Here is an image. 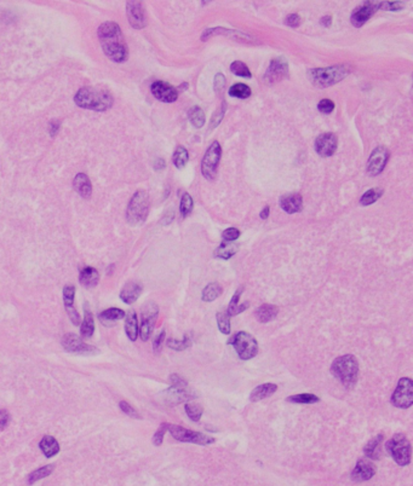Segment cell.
Returning <instances> with one entry per match:
<instances>
[{
	"label": "cell",
	"instance_id": "cell-1",
	"mask_svg": "<svg viewBox=\"0 0 413 486\" xmlns=\"http://www.w3.org/2000/svg\"><path fill=\"white\" fill-rule=\"evenodd\" d=\"M97 35L104 55L113 62L123 63L128 59L129 50L120 27L115 22H104L99 26Z\"/></svg>",
	"mask_w": 413,
	"mask_h": 486
},
{
	"label": "cell",
	"instance_id": "cell-2",
	"mask_svg": "<svg viewBox=\"0 0 413 486\" xmlns=\"http://www.w3.org/2000/svg\"><path fill=\"white\" fill-rule=\"evenodd\" d=\"M74 102L78 107L95 111L110 109L114 98L109 91L101 87H83L77 92Z\"/></svg>",
	"mask_w": 413,
	"mask_h": 486
},
{
	"label": "cell",
	"instance_id": "cell-3",
	"mask_svg": "<svg viewBox=\"0 0 413 486\" xmlns=\"http://www.w3.org/2000/svg\"><path fill=\"white\" fill-rule=\"evenodd\" d=\"M331 373L343 386L352 388L358 382L359 363L352 355H344L336 358L331 365Z\"/></svg>",
	"mask_w": 413,
	"mask_h": 486
},
{
	"label": "cell",
	"instance_id": "cell-4",
	"mask_svg": "<svg viewBox=\"0 0 413 486\" xmlns=\"http://www.w3.org/2000/svg\"><path fill=\"white\" fill-rule=\"evenodd\" d=\"M351 72V68L345 64L332 65L327 68H318L312 69L308 73V77L312 84L316 87L325 89V87L332 86L334 84L339 83L348 77Z\"/></svg>",
	"mask_w": 413,
	"mask_h": 486
},
{
	"label": "cell",
	"instance_id": "cell-5",
	"mask_svg": "<svg viewBox=\"0 0 413 486\" xmlns=\"http://www.w3.org/2000/svg\"><path fill=\"white\" fill-rule=\"evenodd\" d=\"M149 212V196L143 190L135 192L126 211V219L131 225H140L146 222Z\"/></svg>",
	"mask_w": 413,
	"mask_h": 486
},
{
	"label": "cell",
	"instance_id": "cell-6",
	"mask_svg": "<svg viewBox=\"0 0 413 486\" xmlns=\"http://www.w3.org/2000/svg\"><path fill=\"white\" fill-rule=\"evenodd\" d=\"M385 448H387V451L391 455V457L394 458V461L396 462L399 466L405 467L407 464H409V462H411L412 449L411 443H409V440L407 439L406 436H403V434L401 433L394 434L393 438H391L390 440H388L387 444H385Z\"/></svg>",
	"mask_w": 413,
	"mask_h": 486
},
{
	"label": "cell",
	"instance_id": "cell-7",
	"mask_svg": "<svg viewBox=\"0 0 413 486\" xmlns=\"http://www.w3.org/2000/svg\"><path fill=\"white\" fill-rule=\"evenodd\" d=\"M229 343L234 346L238 356L243 361H249V359L256 357L258 353L257 341L251 334L246 333V331H239L235 334L229 341Z\"/></svg>",
	"mask_w": 413,
	"mask_h": 486
},
{
	"label": "cell",
	"instance_id": "cell-8",
	"mask_svg": "<svg viewBox=\"0 0 413 486\" xmlns=\"http://www.w3.org/2000/svg\"><path fill=\"white\" fill-rule=\"evenodd\" d=\"M167 431L179 442L194 443L198 444V445H210V444L215 443V438L206 436V434L200 433V432L189 431L177 425H168Z\"/></svg>",
	"mask_w": 413,
	"mask_h": 486
},
{
	"label": "cell",
	"instance_id": "cell-9",
	"mask_svg": "<svg viewBox=\"0 0 413 486\" xmlns=\"http://www.w3.org/2000/svg\"><path fill=\"white\" fill-rule=\"evenodd\" d=\"M222 158V148L218 142H213L205 153L203 162H201V172L206 179L212 180L216 177L218 170L219 161Z\"/></svg>",
	"mask_w": 413,
	"mask_h": 486
},
{
	"label": "cell",
	"instance_id": "cell-10",
	"mask_svg": "<svg viewBox=\"0 0 413 486\" xmlns=\"http://www.w3.org/2000/svg\"><path fill=\"white\" fill-rule=\"evenodd\" d=\"M391 404L399 409H408L413 404V382L409 377H401L391 394Z\"/></svg>",
	"mask_w": 413,
	"mask_h": 486
},
{
	"label": "cell",
	"instance_id": "cell-11",
	"mask_svg": "<svg viewBox=\"0 0 413 486\" xmlns=\"http://www.w3.org/2000/svg\"><path fill=\"white\" fill-rule=\"evenodd\" d=\"M159 315V307L154 303L146 304L142 309V321H141V327L138 329V335L141 336L142 341H148L150 335H152L153 328H154L155 321Z\"/></svg>",
	"mask_w": 413,
	"mask_h": 486
},
{
	"label": "cell",
	"instance_id": "cell-12",
	"mask_svg": "<svg viewBox=\"0 0 413 486\" xmlns=\"http://www.w3.org/2000/svg\"><path fill=\"white\" fill-rule=\"evenodd\" d=\"M288 75V63L284 57H278V58L271 59L269 67L264 74V83L273 85V84L279 83L282 79H285Z\"/></svg>",
	"mask_w": 413,
	"mask_h": 486
},
{
	"label": "cell",
	"instance_id": "cell-13",
	"mask_svg": "<svg viewBox=\"0 0 413 486\" xmlns=\"http://www.w3.org/2000/svg\"><path fill=\"white\" fill-rule=\"evenodd\" d=\"M61 343L63 349L68 352L80 353V355H93V353L98 352V350L96 349L95 346L87 345L86 342H84L81 337L75 334H66L65 336L62 337Z\"/></svg>",
	"mask_w": 413,
	"mask_h": 486
},
{
	"label": "cell",
	"instance_id": "cell-14",
	"mask_svg": "<svg viewBox=\"0 0 413 486\" xmlns=\"http://www.w3.org/2000/svg\"><path fill=\"white\" fill-rule=\"evenodd\" d=\"M379 10V2H364L360 7L352 11L350 21L351 25L357 28L363 27L371 17Z\"/></svg>",
	"mask_w": 413,
	"mask_h": 486
},
{
	"label": "cell",
	"instance_id": "cell-15",
	"mask_svg": "<svg viewBox=\"0 0 413 486\" xmlns=\"http://www.w3.org/2000/svg\"><path fill=\"white\" fill-rule=\"evenodd\" d=\"M389 160V152L387 148L384 147H377L372 153L367 162V172L370 176H377V174L382 173L384 170L385 165H387Z\"/></svg>",
	"mask_w": 413,
	"mask_h": 486
},
{
	"label": "cell",
	"instance_id": "cell-16",
	"mask_svg": "<svg viewBox=\"0 0 413 486\" xmlns=\"http://www.w3.org/2000/svg\"><path fill=\"white\" fill-rule=\"evenodd\" d=\"M130 25L135 29H142L147 26V15L141 2H128L126 4Z\"/></svg>",
	"mask_w": 413,
	"mask_h": 486
},
{
	"label": "cell",
	"instance_id": "cell-17",
	"mask_svg": "<svg viewBox=\"0 0 413 486\" xmlns=\"http://www.w3.org/2000/svg\"><path fill=\"white\" fill-rule=\"evenodd\" d=\"M337 146H338V140L337 135L333 133H322L316 138L315 141V150L319 155L322 158H328L332 156L336 152Z\"/></svg>",
	"mask_w": 413,
	"mask_h": 486
},
{
	"label": "cell",
	"instance_id": "cell-18",
	"mask_svg": "<svg viewBox=\"0 0 413 486\" xmlns=\"http://www.w3.org/2000/svg\"><path fill=\"white\" fill-rule=\"evenodd\" d=\"M150 90H152L153 96L156 99H159L160 102H165V103H172L179 98L177 90L173 86H171L170 84L165 83V81H155L150 86Z\"/></svg>",
	"mask_w": 413,
	"mask_h": 486
},
{
	"label": "cell",
	"instance_id": "cell-19",
	"mask_svg": "<svg viewBox=\"0 0 413 486\" xmlns=\"http://www.w3.org/2000/svg\"><path fill=\"white\" fill-rule=\"evenodd\" d=\"M74 297H75V287L69 285L63 288V301H65V307L67 311L69 318L73 322L74 325L80 324V316L77 312L74 307Z\"/></svg>",
	"mask_w": 413,
	"mask_h": 486
},
{
	"label": "cell",
	"instance_id": "cell-20",
	"mask_svg": "<svg viewBox=\"0 0 413 486\" xmlns=\"http://www.w3.org/2000/svg\"><path fill=\"white\" fill-rule=\"evenodd\" d=\"M376 474V468L366 460H359L357 466L351 472V480L354 481H366Z\"/></svg>",
	"mask_w": 413,
	"mask_h": 486
},
{
	"label": "cell",
	"instance_id": "cell-21",
	"mask_svg": "<svg viewBox=\"0 0 413 486\" xmlns=\"http://www.w3.org/2000/svg\"><path fill=\"white\" fill-rule=\"evenodd\" d=\"M280 206L286 213L293 214L302 211L303 198L301 194H288L280 198Z\"/></svg>",
	"mask_w": 413,
	"mask_h": 486
},
{
	"label": "cell",
	"instance_id": "cell-22",
	"mask_svg": "<svg viewBox=\"0 0 413 486\" xmlns=\"http://www.w3.org/2000/svg\"><path fill=\"white\" fill-rule=\"evenodd\" d=\"M142 286L137 282H128L120 293V299L125 304H132L140 298L141 293H142Z\"/></svg>",
	"mask_w": 413,
	"mask_h": 486
},
{
	"label": "cell",
	"instance_id": "cell-23",
	"mask_svg": "<svg viewBox=\"0 0 413 486\" xmlns=\"http://www.w3.org/2000/svg\"><path fill=\"white\" fill-rule=\"evenodd\" d=\"M73 186L75 191H77L80 196H83L84 198L90 197L92 194L91 182H90L89 177H87L85 173H79L75 176Z\"/></svg>",
	"mask_w": 413,
	"mask_h": 486
},
{
	"label": "cell",
	"instance_id": "cell-24",
	"mask_svg": "<svg viewBox=\"0 0 413 486\" xmlns=\"http://www.w3.org/2000/svg\"><path fill=\"white\" fill-rule=\"evenodd\" d=\"M383 440H384V436H383L382 433L378 434V436L373 437L372 439L365 445L364 448L365 456L371 458V460H379V457H381V445Z\"/></svg>",
	"mask_w": 413,
	"mask_h": 486
},
{
	"label": "cell",
	"instance_id": "cell-25",
	"mask_svg": "<svg viewBox=\"0 0 413 486\" xmlns=\"http://www.w3.org/2000/svg\"><path fill=\"white\" fill-rule=\"evenodd\" d=\"M276 389H278V386H276L275 383H263V385L257 386V387L253 389L251 395H250V400H263L265 398L270 397V395L275 393Z\"/></svg>",
	"mask_w": 413,
	"mask_h": 486
},
{
	"label": "cell",
	"instance_id": "cell-26",
	"mask_svg": "<svg viewBox=\"0 0 413 486\" xmlns=\"http://www.w3.org/2000/svg\"><path fill=\"white\" fill-rule=\"evenodd\" d=\"M279 309L275 305L264 304L256 310V317H257V319L261 323H268L276 318Z\"/></svg>",
	"mask_w": 413,
	"mask_h": 486
},
{
	"label": "cell",
	"instance_id": "cell-27",
	"mask_svg": "<svg viewBox=\"0 0 413 486\" xmlns=\"http://www.w3.org/2000/svg\"><path fill=\"white\" fill-rule=\"evenodd\" d=\"M39 448H40L41 451H43L45 457L47 458L53 457V456L60 452L58 442L51 436H45L43 439L40 440V443H39Z\"/></svg>",
	"mask_w": 413,
	"mask_h": 486
},
{
	"label": "cell",
	"instance_id": "cell-28",
	"mask_svg": "<svg viewBox=\"0 0 413 486\" xmlns=\"http://www.w3.org/2000/svg\"><path fill=\"white\" fill-rule=\"evenodd\" d=\"M79 281L84 287L92 288V287L97 286L99 281L98 271L93 267H84L79 274Z\"/></svg>",
	"mask_w": 413,
	"mask_h": 486
},
{
	"label": "cell",
	"instance_id": "cell-29",
	"mask_svg": "<svg viewBox=\"0 0 413 486\" xmlns=\"http://www.w3.org/2000/svg\"><path fill=\"white\" fill-rule=\"evenodd\" d=\"M126 316V313L123 310L116 309V307H111V309L104 310L98 315V319L104 325H111L114 322L123 319Z\"/></svg>",
	"mask_w": 413,
	"mask_h": 486
},
{
	"label": "cell",
	"instance_id": "cell-30",
	"mask_svg": "<svg viewBox=\"0 0 413 486\" xmlns=\"http://www.w3.org/2000/svg\"><path fill=\"white\" fill-rule=\"evenodd\" d=\"M126 317V322H125V331L128 337L131 341H136L138 337V321H137V315L134 310L129 311Z\"/></svg>",
	"mask_w": 413,
	"mask_h": 486
},
{
	"label": "cell",
	"instance_id": "cell-31",
	"mask_svg": "<svg viewBox=\"0 0 413 486\" xmlns=\"http://www.w3.org/2000/svg\"><path fill=\"white\" fill-rule=\"evenodd\" d=\"M84 309H85V317H84V321L81 323L80 335L83 337H91L93 331H95V321H93L92 312L90 309H87V304H85Z\"/></svg>",
	"mask_w": 413,
	"mask_h": 486
},
{
	"label": "cell",
	"instance_id": "cell-32",
	"mask_svg": "<svg viewBox=\"0 0 413 486\" xmlns=\"http://www.w3.org/2000/svg\"><path fill=\"white\" fill-rule=\"evenodd\" d=\"M166 399L171 401V404H179L181 401H186L189 400L192 398V394L189 393L188 391H186L185 388H177V387H171L168 388L166 392Z\"/></svg>",
	"mask_w": 413,
	"mask_h": 486
},
{
	"label": "cell",
	"instance_id": "cell-33",
	"mask_svg": "<svg viewBox=\"0 0 413 486\" xmlns=\"http://www.w3.org/2000/svg\"><path fill=\"white\" fill-rule=\"evenodd\" d=\"M238 249H239V246H238L237 243L223 242L222 244H219L218 248L215 250V256L216 258L228 260V259H230L231 256L238 252Z\"/></svg>",
	"mask_w": 413,
	"mask_h": 486
},
{
	"label": "cell",
	"instance_id": "cell-34",
	"mask_svg": "<svg viewBox=\"0 0 413 486\" xmlns=\"http://www.w3.org/2000/svg\"><path fill=\"white\" fill-rule=\"evenodd\" d=\"M222 287L217 283H210L204 288L203 294H201V299L205 303H211V301L216 300L219 295L222 294Z\"/></svg>",
	"mask_w": 413,
	"mask_h": 486
},
{
	"label": "cell",
	"instance_id": "cell-35",
	"mask_svg": "<svg viewBox=\"0 0 413 486\" xmlns=\"http://www.w3.org/2000/svg\"><path fill=\"white\" fill-rule=\"evenodd\" d=\"M229 96L234 98L246 99L251 96V89L245 84H235L229 89Z\"/></svg>",
	"mask_w": 413,
	"mask_h": 486
},
{
	"label": "cell",
	"instance_id": "cell-36",
	"mask_svg": "<svg viewBox=\"0 0 413 486\" xmlns=\"http://www.w3.org/2000/svg\"><path fill=\"white\" fill-rule=\"evenodd\" d=\"M188 115H189V120H191L192 125L194 126V127L197 128L203 127L205 123V113L201 108L193 107L192 109L189 110Z\"/></svg>",
	"mask_w": 413,
	"mask_h": 486
},
{
	"label": "cell",
	"instance_id": "cell-37",
	"mask_svg": "<svg viewBox=\"0 0 413 486\" xmlns=\"http://www.w3.org/2000/svg\"><path fill=\"white\" fill-rule=\"evenodd\" d=\"M53 469H55V466H53V464H47V466L39 468V469L34 470V472L29 475L28 482L29 484H34V482L38 481V480L46 478V476H49L50 474L53 472Z\"/></svg>",
	"mask_w": 413,
	"mask_h": 486
},
{
	"label": "cell",
	"instance_id": "cell-38",
	"mask_svg": "<svg viewBox=\"0 0 413 486\" xmlns=\"http://www.w3.org/2000/svg\"><path fill=\"white\" fill-rule=\"evenodd\" d=\"M382 195H383L382 189H370L367 190L363 196H361L360 203L363 204V206H370V204L375 203L377 200H379Z\"/></svg>",
	"mask_w": 413,
	"mask_h": 486
},
{
	"label": "cell",
	"instance_id": "cell-39",
	"mask_svg": "<svg viewBox=\"0 0 413 486\" xmlns=\"http://www.w3.org/2000/svg\"><path fill=\"white\" fill-rule=\"evenodd\" d=\"M319 400H320V398L316 397L315 394H310V393L296 394V395H291V397L287 398V401H291V403H298V404H314V403H318Z\"/></svg>",
	"mask_w": 413,
	"mask_h": 486
},
{
	"label": "cell",
	"instance_id": "cell-40",
	"mask_svg": "<svg viewBox=\"0 0 413 486\" xmlns=\"http://www.w3.org/2000/svg\"><path fill=\"white\" fill-rule=\"evenodd\" d=\"M185 409H186L187 415H188V418L192 419L193 421L195 422L201 419V416H203V412H204L203 407L197 403H192V401H188V403L186 404Z\"/></svg>",
	"mask_w": 413,
	"mask_h": 486
},
{
	"label": "cell",
	"instance_id": "cell-41",
	"mask_svg": "<svg viewBox=\"0 0 413 486\" xmlns=\"http://www.w3.org/2000/svg\"><path fill=\"white\" fill-rule=\"evenodd\" d=\"M189 160L188 152L185 147H179L173 154V164L177 168H183Z\"/></svg>",
	"mask_w": 413,
	"mask_h": 486
},
{
	"label": "cell",
	"instance_id": "cell-42",
	"mask_svg": "<svg viewBox=\"0 0 413 486\" xmlns=\"http://www.w3.org/2000/svg\"><path fill=\"white\" fill-rule=\"evenodd\" d=\"M230 71H231V73L238 75V77L247 78V79H250V78L252 77V74H251V72H250L249 67H247L245 63H243L241 61H235V62L231 63Z\"/></svg>",
	"mask_w": 413,
	"mask_h": 486
},
{
	"label": "cell",
	"instance_id": "cell-43",
	"mask_svg": "<svg viewBox=\"0 0 413 486\" xmlns=\"http://www.w3.org/2000/svg\"><path fill=\"white\" fill-rule=\"evenodd\" d=\"M217 324L218 329L223 334L230 333V322H229V316L225 311H218L217 312Z\"/></svg>",
	"mask_w": 413,
	"mask_h": 486
},
{
	"label": "cell",
	"instance_id": "cell-44",
	"mask_svg": "<svg viewBox=\"0 0 413 486\" xmlns=\"http://www.w3.org/2000/svg\"><path fill=\"white\" fill-rule=\"evenodd\" d=\"M243 287H240L239 289H238L237 292H235V294L233 295V298H231V300H230V303H229V306H228V309H227V313H228V316H237V315H239V301H240V298H241V293H243Z\"/></svg>",
	"mask_w": 413,
	"mask_h": 486
},
{
	"label": "cell",
	"instance_id": "cell-45",
	"mask_svg": "<svg viewBox=\"0 0 413 486\" xmlns=\"http://www.w3.org/2000/svg\"><path fill=\"white\" fill-rule=\"evenodd\" d=\"M191 345H192V340L191 337H189V335H185V339L183 340H174V339L167 340V346L170 347V349L174 350V351H183V350L188 349Z\"/></svg>",
	"mask_w": 413,
	"mask_h": 486
},
{
	"label": "cell",
	"instance_id": "cell-46",
	"mask_svg": "<svg viewBox=\"0 0 413 486\" xmlns=\"http://www.w3.org/2000/svg\"><path fill=\"white\" fill-rule=\"evenodd\" d=\"M193 206H194V202H193L192 196L189 194H185L181 198V206H180V212L182 217H187L192 213Z\"/></svg>",
	"mask_w": 413,
	"mask_h": 486
},
{
	"label": "cell",
	"instance_id": "cell-47",
	"mask_svg": "<svg viewBox=\"0 0 413 486\" xmlns=\"http://www.w3.org/2000/svg\"><path fill=\"white\" fill-rule=\"evenodd\" d=\"M403 8V2H379V9L385 11H399Z\"/></svg>",
	"mask_w": 413,
	"mask_h": 486
},
{
	"label": "cell",
	"instance_id": "cell-48",
	"mask_svg": "<svg viewBox=\"0 0 413 486\" xmlns=\"http://www.w3.org/2000/svg\"><path fill=\"white\" fill-rule=\"evenodd\" d=\"M119 406H120V409H122V411L125 412L126 415L130 416V418H132V419H141L140 413L136 411L135 407L132 406L131 404H129L128 401L122 400V401H120V403H119Z\"/></svg>",
	"mask_w": 413,
	"mask_h": 486
},
{
	"label": "cell",
	"instance_id": "cell-49",
	"mask_svg": "<svg viewBox=\"0 0 413 486\" xmlns=\"http://www.w3.org/2000/svg\"><path fill=\"white\" fill-rule=\"evenodd\" d=\"M167 427H168V424H162L160 427H159V430L156 431L154 437H153V443H154V445H156V446L161 445L162 440H164L165 433H166V431H167Z\"/></svg>",
	"mask_w": 413,
	"mask_h": 486
},
{
	"label": "cell",
	"instance_id": "cell-50",
	"mask_svg": "<svg viewBox=\"0 0 413 486\" xmlns=\"http://www.w3.org/2000/svg\"><path fill=\"white\" fill-rule=\"evenodd\" d=\"M318 109L324 114H330V113H332L333 109H334V103L332 101H331V99L325 98V99H322V101H320V103H319V105H318Z\"/></svg>",
	"mask_w": 413,
	"mask_h": 486
},
{
	"label": "cell",
	"instance_id": "cell-51",
	"mask_svg": "<svg viewBox=\"0 0 413 486\" xmlns=\"http://www.w3.org/2000/svg\"><path fill=\"white\" fill-rule=\"evenodd\" d=\"M222 237L223 240L227 241V242H231V241H235L237 238L240 237V231L235 228H229L223 232Z\"/></svg>",
	"mask_w": 413,
	"mask_h": 486
},
{
	"label": "cell",
	"instance_id": "cell-52",
	"mask_svg": "<svg viewBox=\"0 0 413 486\" xmlns=\"http://www.w3.org/2000/svg\"><path fill=\"white\" fill-rule=\"evenodd\" d=\"M301 22H302V19H301V16L298 14L288 15V16L286 17V20H285L286 25L292 27V28H296V27L301 25Z\"/></svg>",
	"mask_w": 413,
	"mask_h": 486
},
{
	"label": "cell",
	"instance_id": "cell-53",
	"mask_svg": "<svg viewBox=\"0 0 413 486\" xmlns=\"http://www.w3.org/2000/svg\"><path fill=\"white\" fill-rule=\"evenodd\" d=\"M11 416L9 413L8 410L5 409H0V430H5L8 427L9 424H10Z\"/></svg>",
	"mask_w": 413,
	"mask_h": 486
},
{
	"label": "cell",
	"instance_id": "cell-54",
	"mask_svg": "<svg viewBox=\"0 0 413 486\" xmlns=\"http://www.w3.org/2000/svg\"><path fill=\"white\" fill-rule=\"evenodd\" d=\"M170 381L172 383V387H177V388L187 387V381L185 379H182V377H180L179 375H171Z\"/></svg>",
	"mask_w": 413,
	"mask_h": 486
},
{
	"label": "cell",
	"instance_id": "cell-55",
	"mask_svg": "<svg viewBox=\"0 0 413 486\" xmlns=\"http://www.w3.org/2000/svg\"><path fill=\"white\" fill-rule=\"evenodd\" d=\"M165 335H166V333H165V330H161V333L155 337L154 342H153V349H154L155 352H158L159 350L161 349L162 342H164V340H165Z\"/></svg>",
	"mask_w": 413,
	"mask_h": 486
},
{
	"label": "cell",
	"instance_id": "cell-56",
	"mask_svg": "<svg viewBox=\"0 0 413 486\" xmlns=\"http://www.w3.org/2000/svg\"><path fill=\"white\" fill-rule=\"evenodd\" d=\"M224 108H225V104H223V108H219L218 110H217V113L213 115L212 117V127H216L217 125H218L219 122H221V120H222V117H223V114H224Z\"/></svg>",
	"mask_w": 413,
	"mask_h": 486
},
{
	"label": "cell",
	"instance_id": "cell-57",
	"mask_svg": "<svg viewBox=\"0 0 413 486\" xmlns=\"http://www.w3.org/2000/svg\"><path fill=\"white\" fill-rule=\"evenodd\" d=\"M225 85V78L223 74H217L215 78V89L218 91V90H222Z\"/></svg>",
	"mask_w": 413,
	"mask_h": 486
},
{
	"label": "cell",
	"instance_id": "cell-58",
	"mask_svg": "<svg viewBox=\"0 0 413 486\" xmlns=\"http://www.w3.org/2000/svg\"><path fill=\"white\" fill-rule=\"evenodd\" d=\"M60 126H61V123H60L58 121H52L50 123L49 132H50V134L52 135V137H55V135L57 134V132L60 131Z\"/></svg>",
	"mask_w": 413,
	"mask_h": 486
},
{
	"label": "cell",
	"instance_id": "cell-59",
	"mask_svg": "<svg viewBox=\"0 0 413 486\" xmlns=\"http://www.w3.org/2000/svg\"><path fill=\"white\" fill-rule=\"evenodd\" d=\"M331 22H332V17H331L330 15H326V16L321 17V20H320L321 26H324V27H330Z\"/></svg>",
	"mask_w": 413,
	"mask_h": 486
},
{
	"label": "cell",
	"instance_id": "cell-60",
	"mask_svg": "<svg viewBox=\"0 0 413 486\" xmlns=\"http://www.w3.org/2000/svg\"><path fill=\"white\" fill-rule=\"evenodd\" d=\"M269 212H270V208L268 207V206H265V207L263 208V211H262V212H261V214H259V216H261L262 219H267L268 217H269Z\"/></svg>",
	"mask_w": 413,
	"mask_h": 486
},
{
	"label": "cell",
	"instance_id": "cell-61",
	"mask_svg": "<svg viewBox=\"0 0 413 486\" xmlns=\"http://www.w3.org/2000/svg\"><path fill=\"white\" fill-rule=\"evenodd\" d=\"M164 167H165V161H164V160L159 159L158 161H156V164H155V168H158V170H160V168H164Z\"/></svg>",
	"mask_w": 413,
	"mask_h": 486
}]
</instances>
